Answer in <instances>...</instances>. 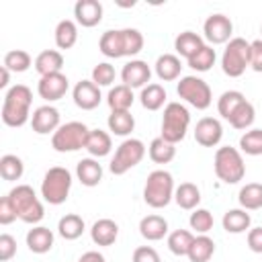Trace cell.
<instances>
[{
	"label": "cell",
	"mask_w": 262,
	"mask_h": 262,
	"mask_svg": "<svg viewBox=\"0 0 262 262\" xmlns=\"http://www.w3.org/2000/svg\"><path fill=\"white\" fill-rule=\"evenodd\" d=\"M98 49L113 59L131 57L143 49V35L137 29H108L100 35Z\"/></svg>",
	"instance_id": "cell-1"
},
{
	"label": "cell",
	"mask_w": 262,
	"mask_h": 262,
	"mask_svg": "<svg viewBox=\"0 0 262 262\" xmlns=\"http://www.w3.org/2000/svg\"><path fill=\"white\" fill-rule=\"evenodd\" d=\"M33 92L25 84H14L6 90L2 102V121L8 127H23L31 119Z\"/></svg>",
	"instance_id": "cell-2"
},
{
	"label": "cell",
	"mask_w": 262,
	"mask_h": 262,
	"mask_svg": "<svg viewBox=\"0 0 262 262\" xmlns=\"http://www.w3.org/2000/svg\"><path fill=\"white\" fill-rule=\"evenodd\" d=\"M8 199L16 211V217L29 225H35L39 223L43 217H45V209L37 196V192L33 190V186L29 184H16L10 192H8Z\"/></svg>",
	"instance_id": "cell-3"
},
{
	"label": "cell",
	"mask_w": 262,
	"mask_h": 262,
	"mask_svg": "<svg viewBox=\"0 0 262 262\" xmlns=\"http://www.w3.org/2000/svg\"><path fill=\"white\" fill-rule=\"evenodd\" d=\"M174 178L168 170H154L147 174L143 186V201L151 209H164L174 199Z\"/></svg>",
	"instance_id": "cell-4"
},
{
	"label": "cell",
	"mask_w": 262,
	"mask_h": 262,
	"mask_svg": "<svg viewBox=\"0 0 262 262\" xmlns=\"http://www.w3.org/2000/svg\"><path fill=\"white\" fill-rule=\"evenodd\" d=\"M213 168H215L217 178L225 184H237L246 176V164H244L242 151L231 145L217 147Z\"/></svg>",
	"instance_id": "cell-5"
},
{
	"label": "cell",
	"mask_w": 262,
	"mask_h": 262,
	"mask_svg": "<svg viewBox=\"0 0 262 262\" xmlns=\"http://www.w3.org/2000/svg\"><path fill=\"white\" fill-rule=\"evenodd\" d=\"M72 188V172L63 166H53L41 180V196L49 205H61L68 201Z\"/></svg>",
	"instance_id": "cell-6"
},
{
	"label": "cell",
	"mask_w": 262,
	"mask_h": 262,
	"mask_svg": "<svg viewBox=\"0 0 262 262\" xmlns=\"http://www.w3.org/2000/svg\"><path fill=\"white\" fill-rule=\"evenodd\" d=\"M190 125V113L184 104L180 102H168L162 115V139L170 141V143H178L186 137Z\"/></svg>",
	"instance_id": "cell-7"
},
{
	"label": "cell",
	"mask_w": 262,
	"mask_h": 262,
	"mask_svg": "<svg viewBox=\"0 0 262 262\" xmlns=\"http://www.w3.org/2000/svg\"><path fill=\"white\" fill-rule=\"evenodd\" d=\"M250 68V43L244 37H233L221 55V70L229 78H239Z\"/></svg>",
	"instance_id": "cell-8"
},
{
	"label": "cell",
	"mask_w": 262,
	"mask_h": 262,
	"mask_svg": "<svg viewBox=\"0 0 262 262\" xmlns=\"http://www.w3.org/2000/svg\"><path fill=\"white\" fill-rule=\"evenodd\" d=\"M90 129L80 123V121H70L66 125H61L53 135H51V147L59 154H70V151H78L86 145V137H88Z\"/></svg>",
	"instance_id": "cell-9"
},
{
	"label": "cell",
	"mask_w": 262,
	"mask_h": 262,
	"mask_svg": "<svg viewBox=\"0 0 262 262\" xmlns=\"http://www.w3.org/2000/svg\"><path fill=\"white\" fill-rule=\"evenodd\" d=\"M176 92H178V96L182 100H186L196 111H205L213 102L211 86L199 76H182L178 86H176Z\"/></svg>",
	"instance_id": "cell-10"
},
{
	"label": "cell",
	"mask_w": 262,
	"mask_h": 262,
	"mask_svg": "<svg viewBox=\"0 0 262 262\" xmlns=\"http://www.w3.org/2000/svg\"><path fill=\"white\" fill-rule=\"evenodd\" d=\"M145 156V145L141 139L129 137L125 141H121V145L115 149V156L108 164V170L115 176H123L125 172H129L131 168H135Z\"/></svg>",
	"instance_id": "cell-11"
},
{
	"label": "cell",
	"mask_w": 262,
	"mask_h": 262,
	"mask_svg": "<svg viewBox=\"0 0 262 262\" xmlns=\"http://www.w3.org/2000/svg\"><path fill=\"white\" fill-rule=\"evenodd\" d=\"M203 33H205V39L213 45H223V43H229L233 37V23L229 16L221 14V12H215L211 16H207L205 25H203Z\"/></svg>",
	"instance_id": "cell-12"
},
{
	"label": "cell",
	"mask_w": 262,
	"mask_h": 262,
	"mask_svg": "<svg viewBox=\"0 0 262 262\" xmlns=\"http://www.w3.org/2000/svg\"><path fill=\"white\" fill-rule=\"evenodd\" d=\"M68 88H70V80H68V76L61 74V72L49 74V76H41V80H39V84H37L39 96H41L43 100H47V102H55V100L63 98L66 92H68Z\"/></svg>",
	"instance_id": "cell-13"
},
{
	"label": "cell",
	"mask_w": 262,
	"mask_h": 262,
	"mask_svg": "<svg viewBox=\"0 0 262 262\" xmlns=\"http://www.w3.org/2000/svg\"><path fill=\"white\" fill-rule=\"evenodd\" d=\"M31 127L37 135H53L61 125H59V111L51 104L37 106L31 115Z\"/></svg>",
	"instance_id": "cell-14"
},
{
	"label": "cell",
	"mask_w": 262,
	"mask_h": 262,
	"mask_svg": "<svg viewBox=\"0 0 262 262\" xmlns=\"http://www.w3.org/2000/svg\"><path fill=\"white\" fill-rule=\"evenodd\" d=\"M221 137H223V125L215 117H203L194 127V141L203 147L219 145Z\"/></svg>",
	"instance_id": "cell-15"
},
{
	"label": "cell",
	"mask_w": 262,
	"mask_h": 262,
	"mask_svg": "<svg viewBox=\"0 0 262 262\" xmlns=\"http://www.w3.org/2000/svg\"><path fill=\"white\" fill-rule=\"evenodd\" d=\"M149 78H151V70H149L147 61H143V59H131L121 70V80L131 90L133 88H145Z\"/></svg>",
	"instance_id": "cell-16"
},
{
	"label": "cell",
	"mask_w": 262,
	"mask_h": 262,
	"mask_svg": "<svg viewBox=\"0 0 262 262\" xmlns=\"http://www.w3.org/2000/svg\"><path fill=\"white\" fill-rule=\"evenodd\" d=\"M72 98H74V104L78 108L92 111V108H96L100 104L102 94H100V88L92 80H80L72 90Z\"/></svg>",
	"instance_id": "cell-17"
},
{
	"label": "cell",
	"mask_w": 262,
	"mask_h": 262,
	"mask_svg": "<svg viewBox=\"0 0 262 262\" xmlns=\"http://www.w3.org/2000/svg\"><path fill=\"white\" fill-rule=\"evenodd\" d=\"M102 4L98 0H78L74 4V16H76V23L86 27V29H92L96 27L100 20H102Z\"/></svg>",
	"instance_id": "cell-18"
},
{
	"label": "cell",
	"mask_w": 262,
	"mask_h": 262,
	"mask_svg": "<svg viewBox=\"0 0 262 262\" xmlns=\"http://www.w3.org/2000/svg\"><path fill=\"white\" fill-rule=\"evenodd\" d=\"M53 242H55V235L49 227L35 225L33 229L27 231V248L33 254H47L53 248Z\"/></svg>",
	"instance_id": "cell-19"
},
{
	"label": "cell",
	"mask_w": 262,
	"mask_h": 262,
	"mask_svg": "<svg viewBox=\"0 0 262 262\" xmlns=\"http://www.w3.org/2000/svg\"><path fill=\"white\" fill-rule=\"evenodd\" d=\"M90 237L96 246H113L119 237V225L113 221V219H98L92 223L90 227Z\"/></svg>",
	"instance_id": "cell-20"
},
{
	"label": "cell",
	"mask_w": 262,
	"mask_h": 262,
	"mask_svg": "<svg viewBox=\"0 0 262 262\" xmlns=\"http://www.w3.org/2000/svg\"><path fill=\"white\" fill-rule=\"evenodd\" d=\"M139 233L147 242H160L168 235V221L162 215H145L139 221Z\"/></svg>",
	"instance_id": "cell-21"
},
{
	"label": "cell",
	"mask_w": 262,
	"mask_h": 262,
	"mask_svg": "<svg viewBox=\"0 0 262 262\" xmlns=\"http://www.w3.org/2000/svg\"><path fill=\"white\" fill-rule=\"evenodd\" d=\"M76 176L78 180L92 188V186H98L100 180H102V166L98 164V160L94 158H82L78 164H76Z\"/></svg>",
	"instance_id": "cell-22"
},
{
	"label": "cell",
	"mask_w": 262,
	"mask_h": 262,
	"mask_svg": "<svg viewBox=\"0 0 262 262\" xmlns=\"http://www.w3.org/2000/svg\"><path fill=\"white\" fill-rule=\"evenodd\" d=\"M221 225L227 233H244L250 231L252 217L246 209H227L221 217Z\"/></svg>",
	"instance_id": "cell-23"
},
{
	"label": "cell",
	"mask_w": 262,
	"mask_h": 262,
	"mask_svg": "<svg viewBox=\"0 0 262 262\" xmlns=\"http://www.w3.org/2000/svg\"><path fill=\"white\" fill-rule=\"evenodd\" d=\"M84 149L92 156V158H104L111 154L113 149V141H111V135L102 129H90L88 137H86V145Z\"/></svg>",
	"instance_id": "cell-24"
},
{
	"label": "cell",
	"mask_w": 262,
	"mask_h": 262,
	"mask_svg": "<svg viewBox=\"0 0 262 262\" xmlns=\"http://www.w3.org/2000/svg\"><path fill=\"white\" fill-rule=\"evenodd\" d=\"M156 76L162 80V82H172L180 76L182 72V63H180V57L174 55V53H164L156 59Z\"/></svg>",
	"instance_id": "cell-25"
},
{
	"label": "cell",
	"mask_w": 262,
	"mask_h": 262,
	"mask_svg": "<svg viewBox=\"0 0 262 262\" xmlns=\"http://www.w3.org/2000/svg\"><path fill=\"white\" fill-rule=\"evenodd\" d=\"M203 45H205L203 37L196 35V33H192V31H182V33L174 39V49H176V53H178L180 57H184L186 61H188Z\"/></svg>",
	"instance_id": "cell-26"
},
{
	"label": "cell",
	"mask_w": 262,
	"mask_h": 262,
	"mask_svg": "<svg viewBox=\"0 0 262 262\" xmlns=\"http://www.w3.org/2000/svg\"><path fill=\"white\" fill-rule=\"evenodd\" d=\"M63 68V55L57 49H45L35 57V70L41 76H49V74H57Z\"/></svg>",
	"instance_id": "cell-27"
},
{
	"label": "cell",
	"mask_w": 262,
	"mask_h": 262,
	"mask_svg": "<svg viewBox=\"0 0 262 262\" xmlns=\"http://www.w3.org/2000/svg\"><path fill=\"white\" fill-rule=\"evenodd\" d=\"M174 201H176V205L180 209L194 211V209H199V203H201V190L192 182H182L174 190Z\"/></svg>",
	"instance_id": "cell-28"
},
{
	"label": "cell",
	"mask_w": 262,
	"mask_h": 262,
	"mask_svg": "<svg viewBox=\"0 0 262 262\" xmlns=\"http://www.w3.org/2000/svg\"><path fill=\"white\" fill-rule=\"evenodd\" d=\"M133 100H135L133 90L129 86H125V84H117L106 94V104H108L111 111H129Z\"/></svg>",
	"instance_id": "cell-29"
},
{
	"label": "cell",
	"mask_w": 262,
	"mask_h": 262,
	"mask_svg": "<svg viewBox=\"0 0 262 262\" xmlns=\"http://www.w3.org/2000/svg\"><path fill=\"white\" fill-rule=\"evenodd\" d=\"M106 125H108V131H113L115 135L127 137L135 129V119L129 111H111Z\"/></svg>",
	"instance_id": "cell-30"
},
{
	"label": "cell",
	"mask_w": 262,
	"mask_h": 262,
	"mask_svg": "<svg viewBox=\"0 0 262 262\" xmlns=\"http://www.w3.org/2000/svg\"><path fill=\"white\" fill-rule=\"evenodd\" d=\"M84 229H86L84 219H82L80 215H76V213L63 215V217L59 219V223H57V233H59L63 239H68V242L78 239V237L84 233Z\"/></svg>",
	"instance_id": "cell-31"
},
{
	"label": "cell",
	"mask_w": 262,
	"mask_h": 262,
	"mask_svg": "<svg viewBox=\"0 0 262 262\" xmlns=\"http://www.w3.org/2000/svg\"><path fill=\"white\" fill-rule=\"evenodd\" d=\"M139 102L143 108L147 111H160L166 102V90L162 84H147L145 88H141V94H139Z\"/></svg>",
	"instance_id": "cell-32"
},
{
	"label": "cell",
	"mask_w": 262,
	"mask_h": 262,
	"mask_svg": "<svg viewBox=\"0 0 262 262\" xmlns=\"http://www.w3.org/2000/svg\"><path fill=\"white\" fill-rule=\"evenodd\" d=\"M237 201H239V207L246 211L262 209V184L260 182H248L246 186L239 188Z\"/></svg>",
	"instance_id": "cell-33"
},
{
	"label": "cell",
	"mask_w": 262,
	"mask_h": 262,
	"mask_svg": "<svg viewBox=\"0 0 262 262\" xmlns=\"http://www.w3.org/2000/svg\"><path fill=\"white\" fill-rule=\"evenodd\" d=\"M78 41V25L70 18H63L55 27V45L59 49H72Z\"/></svg>",
	"instance_id": "cell-34"
},
{
	"label": "cell",
	"mask_w": 262,
	"mask_h": 262,
	"mask_svg": "<svg viewBox=\"0 0 262 262\" xmlns=\"http://www.w3.org/2000/svg\"><path fill=\"white\" fill-rule=\"evenodd\" d=\"M147 154H149V160L156 162V164H168L176 158V145L162 139V137H156L151 139L149 147H147Z\"/></svg>",
	"instance_id": "cell-35"
},
{
	"label": "cell",
	"mask_w": 262,
	"mask_h": 262,
	"mask_svg": "<svg viewBox=\"0 0 262 262\" xmlns=\"http://www.w3.org/2000/svg\"><path fill=\"white\" fill-rule=\"evenodd\" d=\"M215 254V242L209 235H196L192 239V246L188 250L190 262H209Z\"/></svg>",
	"instance_id": "cell-36"
},
{
	"label": "cell",
	"mask_w": 262,
	"mask_h": 262,
	"mask_svg": "<svg viewBox=\"0 0 262 262\" xmlns=\"http://www.w3.org/2000/svg\"><path fill=\"white\" fill-rule=\"evenodd\" d=\"M254 119H256V108H254V104H252L250 100H244V102L233 111V115H231L227 121H229V125H231L233 129L246 131V129L252 127Z\"/></svg>",
	"instance_id": "cell-37"
},
{
	"label": "cell",
	"mask_w": 262,
	"mask_h": 262,
	"mask_svg": "<svg viewBox=\"0 0 262 262\" xmlns=\"http://www.w3.org/2000/svg\"><path fill=\"white\" fill-rule=\"evenodd\" d=\"M25 174V164L18 156L14 154H4L0 158V176L8 182H14V180H20Z\"/></svg>",
	"instance_id": "cell-38"
},
{
	"label": "cell",
	"mask_w": 262,
	"mask_h": 262,
	"mask_svg": "<svg viewBox=\"0 0 262 262\" xmlns=\"http://www.w3.org/2000/svg\"><path fill=\"white\" fill-rule=\"evenodd\" d=\"M192 239H194V235L188 229H174L168 235V250L174 256H188V250L192 246Z\"/></svg>",
	"instance_id": "cell-39"
},
{
	"label": "cell",
	"mask_w": 262,
	"mask_h": 262,
	"mask_svg": "<svg viewBox=\"0 0 262 262\" xmlns=\"http://www.w3.org/2000/svg\"><path fill=\"white\" fill-rule=\"evenodd\" d=\"M215 59H217V53H215V49L211 47V45H203L186 63H188V68H192L194 72H209L213 66H215Z\"/></svg>",
	"instance_id": "cell-40"
},
{
	"label": "cell",
	"mask_w": 262,
	"mask_h": 262,
	"mask_svg": "<svg viewBox=\"0 0 262 262\" xmlns=\"http://www.w3.org/2000/svg\"><path fill=\"white\" fill-rule=\"evenodd\" d=\"M244 100H246V96H244L239 90H227V92H223V94L219 96V100H217V111H219V115L227 121V119L233 115V111H235Z\"/></svg>",
	"instance_id": "cell-41"
},
{
	"label": "cell",
	"mask_w": 262,
	"mask_h": 262,
	"mask_svg": "<svg viewBox=\"0 0 262 262\" xmlns=\"http://www.w3.org/2000/svg\"><path fill=\"white\" fill-rule=\"evenodd\" d=\"M239 151L246 156H262V129H250L239 137Z\"/></svg>",
	"instance_id": "cell-42"
},
{
	"label": "cell",
	"mask_w": 262,
	"mask_h": 262,
	"mask_svg": "<svg viewBox=\"0 0 262 262\" xmlns=\"http://www.w3.org/2000/svg\"><path fill=\"white\" fill-rule=\"evenodd\" d=\"M31 61L33 59H31V55L25 49H12V51H8L4 55V68L8 72H16V74L27 72L31 68Z\"/></svg>",
	"instance_id": "cell-43"
},
{
	"label": "cell",
	"mask_w": 262,
	"mask_h": 262,
	"mask_svg": "<svg viewBox=\"0 0 262 262\" xmlns=\"http://www.w3.org/2000/svg\"><path fill=\"white\" fill-rule=\"evenodd\" d=\"M188 223H190V229H194L199 235H207L211 229H213V215L211 211L207 209H194L188 217Z\"/></svg>",
	"instance_id": "cell-44"
},
{
	"label": "cell",
	"mask_w": 262,
	"mask_h": 262,
	"mask_svg": "<svg viewBox=\"0 0 262 262\" xmlns=\"http://www.w3.org/2000/svg\"><path fill=\"white\" fill-rule=\"evenodd\" d=\"M92 82L100 88V86H111L115 82V68L108 61H100L92 68Z\"/></svg>",
	"instance_id": "cell-45"
},
{
	"label": "cell",
	"mask_w": 262,
	"mask_h": 262,
	"mask_svg": "<svg viewBox=\"0 0 262 262\" xmlns=\"http://www.w3.org/2000/svg\"><path fill=\"white\" fill-rule=\"evenodd\" d=\"M14 254H16V239L8 233H2L0 235V260L8 262L10 258H14Z\"/></svg>",
	"instance_id": "cell-46"
},
{
	"label": "cell",
	"mask_w": 262,
	"mask_h": 262,
	"mask_svg": "<svg viewBox=\"0 0 262 262\" xmlns=\"http://www.w3.org/2000/svg\"><path fill=\"white\" fill-rule=\"evenodd\" d=\"M131 262H162V258L151 246H139L133 250Z\"/></svg>",
	"instance_id": "cell-47"
},
{
	"label": "cell",
	"mask_w": 262,
	"mask_h": 262,
	"mask_svg": "<svg viewBox=\"0 0 262 262\" xmlns=\"http://www.w3.org/2000/svg\"><path fill=\"white\" fill-rule=\"evenodd\" d=\"M14 219H18V217H16V211H14L8 194H6V196L0 199V223L2 225H10Z\"/></svg>",
	"instance_id": "cell-48"
},
{
	"label": "cell",
	"mask_w": 262,
	"mask_h": 262,
	"mask_svg": "<svg viewBox=\"0 0 262 262\" xmlns=\"http://www.w3.org/2000/svg\"><path fill=\"white\" fill-rule=\"evenodd\" d=\"M250 68L254 72H262V39L250 43Z\"/></svg>",
	"instance_id": "cell-49"
},
{
	"label": "cell",
	"mask_w": 262,
	"mask_h": 262,
	"mask_svg": "<svg viewBox=\"0 0 262 262\" xmlns=\"http://www.w3.org/2000/svg\"><path fill=\"white\" fill-rule=\"evenodd\" d=\"M248 248L254 254H262V227H254L248 231Z\"/></svg>",
	"instance_id": "cell-50"
},
{
	"label": "cell",
	"mask_w": 262,
	"mask_h": 262,
	"mask_svg": "<svg viewBox=\"0 0 262 262\" xmlns=\"http://www.w3.org/2000/svg\"><path fill=\"white\" fill-rule=\"evenodd\" d=\"M78 262H104V256L100 252H96V250H90V252L82 254Z\"/></svg>",
	"instance_id": "cell-51"
},
{
	"label": "cell",
	"mask_w": 262,
	"mask_h": 262,
	"mask_svg": "<svg viewBox=\"0 0 262 262\" xmlns=\"http://www.w3.org/2000/svg\"><path fill=\"white\" fill-rule=\"evenodd\" d=\"M0 74H2V76H0V88H6V86H8V80H10V72H8V70L2 66Z\"/></svg>",
	"instance_id": "cell-52"
},
{
	"label": "cell",
	"mask_w": 262,
	"mask_h": 262,
	"mask_svg": "<svg viewBox=\"0 0 262 262\" xmlns=\"http://www.w3.org/2000/svg\"><path fill=\"white\" fill-rule=\"evenodd\" d=\"M260 33H262V27H260Z\"/></svg>",
	"instance_id": "cell-53"
}]
</instances>
